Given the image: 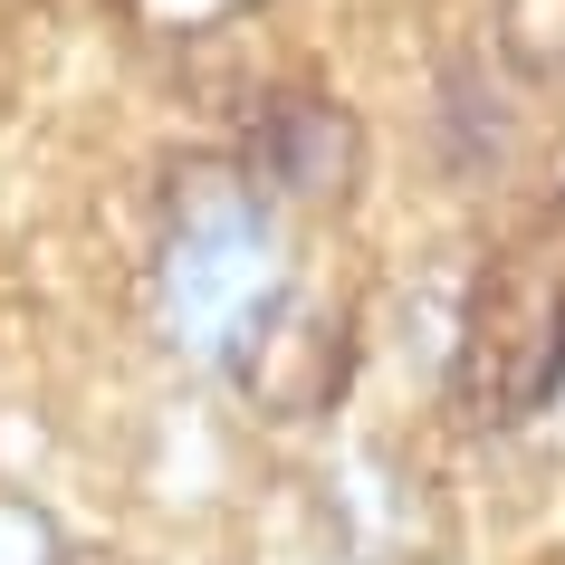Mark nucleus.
<instances>
[{
	"label": "nucleus",
	"mask_w": 565,
	"mask_h": 565,
	"mask_svg": "<svg viewBox=\"0 0 565 565\" xmlns=\"http://www.w3.org/2000/svg\"><path fill=\"white\" fill-rule=\"evenodd\" d=\"M450 384L470 422H527L565 393V278L546 259H508L470 288V335Z\"/></svg>",
	"instance_id": "obj_2"
},
{
	"label": "nucleus",
	"mask_w": 565,
	"mask_h": 565,
	"mask_svg": "<svg viewBox=\"0 0 565 565\" xmlns=\"http://www.w3.org/2000/svg\"><path fill=\"white\" fill-rule=\"evenodd\" d=\"M239 393H249V413L259 422H327L335 393L355 384V327H345V307H317V298H278L249 345H239Z\"/></svg>",
	"instance_id": "obj_3"
},
{
	"label": "nucleus",
	"mask_w": 565,
	"mask_h": 565,
	"mask_svg": "<svg viewBox=\"0 0 565 565\" xmlns=\"http://www.w3.org/2000/svg\"><path fill=\"white\" fill-rule=\"evenodd\" d=\"M355 565H364V556H355Z\"/></svg>",
	"instance_id": "obj_9"
},
{
	"label": "nucleus",
	"mask_w": 565,
	"mask_h": 565,
	"mask_svg": "<svg viewBox=\"0 0 565 565\" xmlns=\"http://www.w3.org/2000/svg\"><path fill=\"white\" fill-rule=\"evenodd\" d=\"M298 278H288V239L268 221L259 182L221 173V163H182L173 173V231L153 259V317L163 345L192 364H239V345L278 317Z\"/></svg>",
	"instance_id": "obj_1"
},
{
	"label": "nucleus",
	"mask_w": 565,
	"mask_h": 565,
	"mask_svg": "<svg viewBox=\"0 0 565 565\" xmlns=\"http://www.w3.org/2000/svg\"><path fill=\"white\" fill-rule=\"evenodd\" d=\"M335 508H345V527L364 536V546H413V518H422V470H403L393 450H355L345 470H335L327 489Z\"/></svg>",
	"instance_id": "obj_5"
},
{
	"label": "nucleus",
	"mask_w": 565,
	"mask_h": 565,
	"mask_svg": "<svg viewBox=\"0 0 565 565\" xmlns=\"http://www.w3.org/2000/svg\"><path fill=\"white\" fill-rule=\"evenodd\" d=\"M499 58L518 77H565V0H499Z\"/></svg>",
	"instance_id": "obj_6"
},
{
	"label": "nucleus",
	"mask_w": 565,
	"mask_h": 565,
	"mask_svg": "<svg viewBox=\"0 0 565 565\" xmlns=\"http://www.w3.org/2000/svg\"><path fill=\"white\" fill-rule=\"evenodd\" d=\"M239 173L259 182V192H278V202H345L355 173H364V135L335 96L288 87L249 116V163Z\"/></svg>",
	"instance_id": "obj_4"
},
{
	"label": "nucleus",
	"mask_w": 565,
	"mask_h": 565,
	"mask_svg": "<svg viewBox=\"0 0 565 565\" xmlns=\"http://www.w3.org/2000/svg\"><path fill=\"white\" fill-rule=\"evenodd\" d=\"M0 565H67L58 518L39 499H10V489H0Z\"/></svg>",
	"instance_id": "obj_7"
},
{
	"label": "nucleus",
	"mask_w": 565,
	"mask_h": 565,
	"mask_svg": "<svg viewBox=\"0 0 565 565\" xmlns=\"http://www.w3.org/2000/svg\"><path fill=\"white\" fill-rule=\"evenodd\" d=\"M67 565H125V556H67Z\"/></svg>",
	"instance_id": "obj_8"
}]
</instances>
